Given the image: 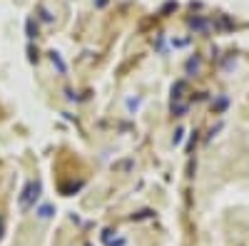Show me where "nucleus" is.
<instances>
[{
  "label": "nucleus",
  "mask_w": 249,
  "mask_h": 246,
  "mask_svg": "<svg viewBox=\"0 0 249 246\" xmlns=\"http://www.w3.org/2000/svg\"><path fill=\"white\" fill-rule=\"evenodd\" d=\"M0 229H3V227H0Z\"/></svg>",
  "instance_id": "2"
},
{
  "label": "nucleus",
  "mask_w": 249,
  "mask_h": 246,
  "mask_svg": "<svg viewBox=\"0 0 249 246\" xmlns=\"http://www.w3.org/2000/svg\"><path fill=\"white\" fill-rule=\"evenodd\" d=\"M37 192H40V181H30L28 189H25V197L20 199V207H28L33 199H37Z\"/></svg>",
  "instance_id": "1"
}]
</instances>
